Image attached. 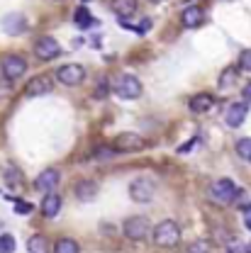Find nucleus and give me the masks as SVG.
I'll return each instance as SVG.
<instances>
[{
  "instance_id": "1",
  "label": "nucleus",
  "mask_w": 251,
  "mask_h": 253,
  "mask_svg": "<svg viewBox=\"0 0 251 253\" xmlns=\"http://www.w3.org/2000/svg\"><path fill=\"white\" fill-rule=\"evenodd\" d=\"M239 195H242V190L237 188L229 178H217L207 185V197L215 205H232V202H237Z\"/></svg>"
},
{
  "instance_id": "2",
  "label": "nucleus",
  "mask_w": 251,
  "mask_h": 253,
  "mask_svg": "<svg viewBox=\"0 0 251 253\" xmlns=\"http://www.w3.org/2000/svg\"><path fill=\"white\" fill-rule=\"evenodd\" d=\"M181 241V226L173 219H163L156 224L154 229V244L161 249H173Z\"/></svg>"
},
{
  "instance_id": "3",
  "label": "nucleus",
  "mask_w": 251,
  "mask_h": 253,
  "mask_svg": "<svg viewBox=\"0 0 251 253\" xmlns=\"http://www.w3.org/2000/svg\"><path fill=\"white\" fill-rule=\"evenodd\" d=\"M112 93L117 95L120 100H134V97L142 95V83H139V78H134V76L125 73V76H120V78L115 81Z\"/></svg>"
},
{
  "instance_id": "4",
  "label": "nucleus",
  "mask_w": 251,
  "mask_h": 253,
  "mask_svg": "<svg viewBox=\"0 0 251 253\" xmlns=\"http://www.w3.org/2000/svg\"><path fill=\"white\" fill-rule=\"evenodd\" d=\"M122 231H125V236L129 241H144L151 231V224H149L147 217H129L122 224Z\"/></svg>"
},
{
  "instance_id": "5",
  "label": "nucleus",
  "mask_w": 251,
  "mask_h": 253,
  "mask_svg": "<svg viewBox=\"0 0 251 253\" xmlns=\"http://www.w3.org/2000/svg\"><path fill=\"white\" fill-rule=\"evenodd\" d=\"M154 192H156V183L151 178H137L129 185V197L134 202H151L154 200Z\"/></svg>"
},
{
  "instance_id": "6",
  "label": "nucleus",
  "mask_w": 251,
  "mask_h": 253,
  "mask_svg": "<svg viewBox=\"0 0 251 253\" xmlns=\"http://www.w3.org/2000/svg\"><path fill=\"white\" fill-rule=\"evenodd\" d=\"M112 149L120 151V154H134V151L144 149V139L134 131H122L112 139Z\"/></svg>"
},
{
  "instance_id": "7",
  "label": "nucleus",
  "mask_w": 251,
  "mask_h": 253,
  "mask_svg": "<svg viewBox=\"0 0 251 253\" xmlns=\"http://www.w3.org/2000/svg\"><path fill=\"white\" fill-rule=\"evenodd\" d=\"M0 71H2V76H5L7 81H17V78H22V76H25V71H27V61H25L22 56L10 54V56H5V59L0 61Z\"/></svg>"
},
{
  "instance_id": "8",
  "label": "nucleus",
  "mask_w": 251,
  "mask_h": 253,
  "mask_svg": "<svg viewBox=\"0 0 251 253\" xmlns=\"http://www.w3.org/2000/svg\"><path fill=\"white\" fill-rule=\"evenodd\" d=\"M0 27H2L5 34H10V37H20V34H25V32L30 30V25H27V20H25L22 12H7V15L0 20Z\"/></svg>"
},
{
  "instance_id": "9",
  "label": "nucleus",
  "mask_w": 251,
  "mask_h": 253,
  "mask_svg": "<svg viewBox=\"0 0 251 253\" xmlns=\"http://www.w3.org/2000/svg\"><path fill=\"white\" fill-rule=\"evenodd\" d=\"M34 54L42 59V61H51L61 54V44L54 39V37H42L37 39V46H34Z\"/></svg>"
},
{
  "instance_id": "10",
  "label": "nucleus",
  "mask_w": 251,
  "mask_h": 253,
  "mask_svg": "<svg viewBox=\"0 0 251 253\" xmlns=\"http://www.w3.org/2000/svg\"><path fill=\"white\" fill-rule=\"evenodd\" d=\"M56 78L61 81L63 85H78L83 78H86V68L78 66V63H66L56 71Z\"/></svg>"
},
{
  "instance_id": "11",
  "label": "nucleus",
  "mask_w": 251,
  "mask_h": 253,
  "mask_svg": "<svg viewBox=\"0 0 251 253\" xmlns=\"http://www.w3.org/2000/svg\"><path fill=\"white\" fill-rule=\"evenodd\" d=\"M59 180H61V173L56 170V168H47V170H42L39 175H37V180H34V188L39 190V192H54L56 185H59Z\"/></svg>"
},
{
  "instance_id": "12",
  "label": "nucleus",
  "mask_w": 251,
  "mask_h": 253,
  "mask_svg": "<svg viewBox=\"0 0 251 253\" xmlns=\"http://www.w3.org/2000/svg\"><path fill=\"white\" fill-rule=\"evenodd\" d=\"M247 115H249V105L247 102H232L227 107V112H224V122H227V126L237 129V126L244 125Z\"/></svg>"
},
{
  "instance_id": "13",
  "label": "nucleus",
  "mask_w": 251,
  "mask_h": 253,
  "mask_svg": "<svg viewBox=\"0 0 251 253\" xmlns=\"http://www.w3.org/2000/svg\"><path fill=\"white\" fill-rule=\"evenodd\" d=\"M51 90H54V81L47 78V76H37V78H32L30 83H27L25 95L27 97H39V95H49Z\"/></svg>"
},
{
  "instance_id": "14",
  "label": "nucleus",
  "mask_w": 251,
  "mask_h": 253,
  "mask_svg": "<svg viewBox=\"0 0 251 253\" xmlns=\"http://www.w3.org/2000/svg\"><path fill=\"white\" fill-rule=\"evenodd\" d=\"M202 20H205V10L202 7H198V5H190L183 10V15H181V22H183V27H198V25H202Z\"/></svg>"
},
{
  "instance_id": "15",
  "label": "nucleus",
  "mask_w": 251,
  "mask_h": 253,
  "mask_svg": "<svg viewBox=\"0 0 251 253\" xmlns=\"http://www.w3.org/2000/svg\"><path fill=\"white\" fill-rule=\"evenodd\" d=\"M59 212H61V195L49 192V195L42 200V214H44L47 219H54Z\"/></svg>"
},
{
  "instance_id": "16",
  "label": "nucleus",
  "mask_w": 251,
  "mask_h": 253,
  "mask_svg": "<svg viewBox=\"0 0 251 253\" xmlns=\"http://www.w3.org/2000/svg\"><path fill=\"white\" fill-rule=\"evenodd\" d=\"M212 107H215V100H212V95L200 93V95H193V97H190V110H193L195 115L210 112Z\"/></svg>"
},
{
  "instance_id": "17",
  "label": "nucleus",
  "mask_w": 251,
  "mask_h": 253,
  "mask_svg": "<svg viewBox=\"0 0 251 253\" xmlns=\"http://www.w3.org/2000/svg\"><path fill=\"white\" fill-rule=\"evenodd\" d=\"M73 192H76V197H78V200L91 202L95 195H98V185H95L93 180H78V183L73 185Z\"/></svg>"
},
{
  "instance_id": "18",
  "label": "nucleus",
  "mask_w": 251,
  "mask_h": 253,
  "mask_svg": "<svg viewBox=\"0 0 251 253\" xmlns=\"http://www.w3.org/2000/svg\"><path fill=\"white\" fill-rule=\"evenodd\" d=\"M73 25L78 27V30H91L95 25V17L91 15V10L88 7H76V12H73Z\"/></svg>"
},
{
  "instance_id": "19",
  "label": "nucleus",
  "mask_w": 251,
  "mask_h": 253,
  "mask_svg": "<svg viewBox=\"0 0 251 253\" xmlns=\"http://www.w3.org/2000/svg\"><path fill=\"white\" fill-rule=\"evenodd\" d=\"M112 10H115L117 17L125 20V17L137 12V0H112Z\"/></svg>"
},
{
  "instance_id": "20",
  "label": "nucleus",
  "mask_w": 251,
  "mask_h": 253,
  "mask_svg": "<svg viewBox=\"0 0 251 253\" xmlns=\"http://www.w3.org/2000/svg\"><path fill=\"white\" fill-rule=\"evenodd\" d=\"M115 154H117V151H115L112 146H98V149H93L91 158H93V161H102V163H105V161H112V158H115Z\"/></svg>"
},
{
  "instance_id": "21",
  "label": "nucleus",
  "mask_w": 251,
  "mask_h": 253,
  "mask_svg": "<svg viewBox=\"0 0 251 253\" xmlns=\"http://www.w3.org/2000/svg\"><path fill=\"white\" fill-rule=\"evenodd\" d=\"M54 253H78V244L73 239H59L54 244Z\"/></svg>"
},
{
  "instance_id": "22",
  "label": "nucleus",
  "mask_w": 251,
  "mask_h": 253,
  "mask_svg": "<svg viewBox=\"0 0 251 253\" xmlns=\"http://www.w3.org/2000/svg\"><path fill=\"white\" fill-rule=\"evenodd\" d=\"M234 149H237V156L242 158V161H251V139H249V136L239 139Z\"/></svg>"
},
{
  "instance_id": "23",
  "label": "nucleus",
  "mask_w": 251,
  "mask_h": 253,
  "mask_svg": "<svg viewBox=\"0 0 251 253\" xmlns=\"http://www.w3.org/2000/svg\"><path fill=\"white\" fill-rule=\"evenodd\" d=\"M27 251L30 253H47V239H44V236H30Z\"/></svg>"
},
{
  "instance_id": "24",
  "label": "nucleus",
  "mask_w": 251,
  "mask_h": 253,
  "mask_svg": "<svg viewBox=\"0 0 251 253\" xmlns=\"http://www.w3.org/2000/svg\"><path fill=\"white\" fill-rule=\"evenodd\" d=\"M234 78H237V68L232 66V68H224L220 76V88L224 90V88H229L232 83H234Z\"/></svg>"
},
{
  "instance_id": "25",
  "label": "nucleus",
  "mask_w": 251,
  "mask_h": 253,
  "mask_svg": "<svg viewBox=\"0 0 251 253\" xmlns=\"http://www.w3.org/2000/svg\"><path fill=\"white\" fill-rule=\"evenodd\" d=\"M186 253H210V244L205 239H198V241H193L186 249Z\"/></svg>"
},
{
  "instance_id": "26",
  "label": "nucleus",
  "mask_w": 251,
  "mask_h": 253,
  "mask_svg": "<svg viewBox=\"0 0 251 253\" xmlns=\"http://www.w3.org/2000/svg\"><path fill=\"white\" fill-rule=\"evenodd\" d=\"M15 246H17V244H15V239H12L10 234H2V236H0V253H12Z\"/></svg>"
},
{
  "instance_id": "27",
  "label": "nucleus",
  "mask_w": 251,
  "mask_h": 253,
  "mask_svg": "<svg viewBox=\"0 0 251 253\" xmlns=\"http://www.w3.org/2000/svg\"><path fill=\"white\" fill-rule=\"evenodd\" d=\"M5 183H7L10 188H17V185H20V173H17L15 168H7V173H5Z\"/></svg>"
},
{
  "instance_id": "28",
  "label": "nucleus",
  "mask_w": 251,
  "mask_h": 253,
  "mask_svg": "<svg viewBox=\"0 0 251 253\" xmlns=\"http://www.w3.org/2000/svg\"><path fill=\"white\" fill-rule=\"evenodd\" d=\"M239 68H242V71H251V49L242 51V56H239Z\"/></svg>"
},
{
  "instance_id": "29",
  "label": "nucleus",
  "mask_w": 251,
  "mask_h": 253,
  "mask_svg": "<svg viewBox=\"0 0 251 253\" xmlns=\"http://www.w3.org/2000/svg\"><path fill=\"white\" fill-rule=\"evenodd\" d=\"M107 93H110L107 81H100V83H98V88H95V97H98V100H105V97H107Z\"/></svg>"
},
{
  "instance_id": "30",
  "label": "nucleus",
  "mask_w": 251,
  "mask_h": 253,
  "mask_svg": "<svg viewBox=\"0 0 251 253\" xmlns=\"http://www.w3.org/2000/svg\"><path fill=\"white\" fill-rule=\"evenodd\" d=\"M15 212H25V214H27V212H32V205H27V202H17V205H15Z\"/></svg>"
},
{
  "instance_id": "31",
  "label": "nucleus",
  "mask_w": 251,
  "mask_h": 253,
  "mask_svg": "<svg viewBox=\"0 0 251 253\" xmlns=\"http://www.w3.org/2000/svg\"><path fill=\"white\" fill-rule=\"evenodd\" d=\"M244 224H247V229H251V205L244 207Z\"/></svg>"
},
{
  "instance_id": "32",
  "label": "nucleus",
  "mask_w": 251,
  "mask_h": 253,
  "mask_svg": "<svg viewBox=\"0 0 251 253\" xmlns=\"http://www.w3.org/2000/svg\"><path fill=\"white\" fill-rule=\"evenodd\" d=\"M242 95H244V100H247V105H249V102H251V83H247V85H244Z\"/></svg>"
},
{
  "instance_id": "33",
  "label": "nucleus",
  "mask_w": 251,
  "mask_h": 253,
  "mask_svg": "<svg viewBox=\"0 0 251 253\" xmlns=\"http://www.w3.org/2000/svg\"><path fill=\"white\" fill-rule=\"evenodd\" d=\"M151 2H163V0H151Z\"/></svg>"
},
{
  "instance_id": "34",
  "label": "nucleus",
  "mask_w": 251,
  "mask_h": 253,
  "mask_svg": "<svg viewBox=\"0 0 251 253\" xmlns=\"http://www.w3.org/2000/svg\"><path fill=\"white\" fill-rule=\"evenodd\" d=\"M224 2H229V0H224Z\"/></svg>"
}]
</instances>
